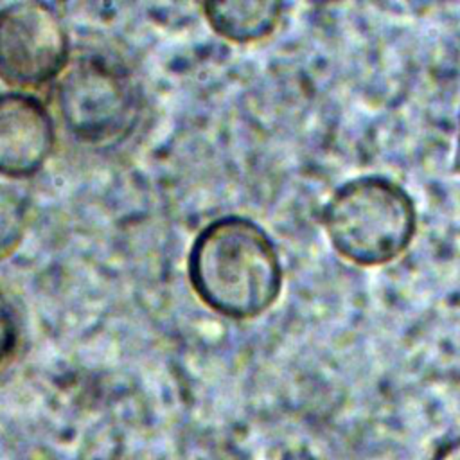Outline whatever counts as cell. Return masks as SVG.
Segmentation results:
<instances>
[{"label": "cell", "mask_w": 460, "mask_h": 460, "mask_svg": "<svg viewBox=\"0 0 460 460\" xmlns=\"http://www.w3.org/2000/svg\"><path fill=\"white\" fill-rule=\"evenodd\" d=\"M196 296L230 320H252L280 296L284 270L266 230L244 216H223L205 225L187 257Z\"/></svg>", "instance_id": "1"}, {"label": "cell", "mask_w": 460, "mask_h": 460, "mask_svg": "<svg viewBox=\"0 0 460 460\" xmlns=\"http://www.w3.org/2000/svg\"><path fill=\"white\" fill-rule=\"evenodd\" d=\"M20 343L22 329L18 314L0 293V374H4L18 356Z\"/></svg>", "instance_id": "8"}, {"label": "cell", "mask_w": 460, "mask_h": 460, "mask_svg": "<svg viewBox=\"0 0 460 460\" xmlns=\"http://www.w3.org/2000/svg\"><path fill=\"white\" fill-rule=\"evenodd\" d=\"M453 169H455L456 174H460V122H458V137H456V149H455Z\"/></svg>", "instance_id": "11"}, {"label": "cell", "mask_w": 460, "mask_h": 460, "mask_svg": "<svg viewBox=\"0 0 460 460\" xmlns=\"http://www.w3.org/2000/svg\"><path fill=\"white\" fill-rule=\"evenodd\" d=\"M54 146L56 126L43 101L31 92H0V178L36 176Z\"/></svg>", "instance_id": "5"}, {"label": "cell", "mask_w": 460, "mask_h": 460, "mask_svg": "<svg viewBox=\"0 0 460 460\" xmlns=\"http://www.w3.org/2000/svg\"><path fill=\"white\" fill-rule=\"evenodd\" d=\"M52 99L66 133L93 147L126 140L142 111V97L133 75L102 54L72 58L52 86Z\"/></svg>", "instance_id": "3"}, {"label": "cell", "mask_w": 460, "mask_h": 460, "mask_svg": "<svg viewBox=\"0 0 460 460\" xmlns=\"http://www.w3.org/2000/svg\"><path fill=\"white\" fill-rule=\"evenodd\" d=\"M210 29L232 43H253L268 38L279 27L284 4L270 0H232L201 5Z\"/></svg>", "instance_id": "6"}, {"label": "cell", "mask_w": 460, "mask_h": 460, "mask_svg": "<svg viewBox=\"0 0 460 460\" xmlns=\"http://www.w3.org/2000/svg\"><path fill=\"white\" fill-rule=\"evenodd\" d=\"M320 219L334 252L363 268L395 261L417 234L411 196L381 174L341 183L323 205Z\"/></svg>", "instance_id": "2"}, {"label": "cell", "mask_w": 460, "mask_h": 460, "mask_svg": "<svg viewBox=\"0 0 460 460\" xmlns=\"http://www.w3.org/2000/svg\"><path fill=\"white\" fill-rule=\"evenodd\" d=\"M70 36L43 2L0 7V81L20 92L54 84L68 66Z\"/></svg>", "instance_id": "4"}, {"label": "cell", "mask_w": 460, "mask_h": 460, "mask_svg": "<svg viewBox=\"0 0 460 460\" xmlns=\"http://www.w3.org/2000/svg\"><path fill=\"white\" fill-rule=\"evenodd\" d=\"M429 460H460V435L442 440L433 449Z\"/></svg>", "instance_id": "9"}, {"label": "cell", "mask_w": 460, "mask_h": 460, "mask_svg": "<svg viewBox=\"0 0 460 460\" xmlns=\"http://www.w3.org/2000/svg\"><path fill=\"white\" fill-rule=\"evenodd\" d=\"M280 460H316V458H314V455H311L305 449H296V451L286 453Z\"/></svg>", "instance_id": "10"}, {"label": "cell", "mask_w": 460, "mask_h": 460, "mask_svg": "<svg viewBox=\"0 0 460 460\" xmlns=\"http://www.w3.org/2000/svg\"><path fill=\"white\" fill-rule=\"evenodd\" d=\"M29 203L18 189L0 180V262L22 244L29 228Z\"/></svg>", "instance_id": "7"}]
</instances>
